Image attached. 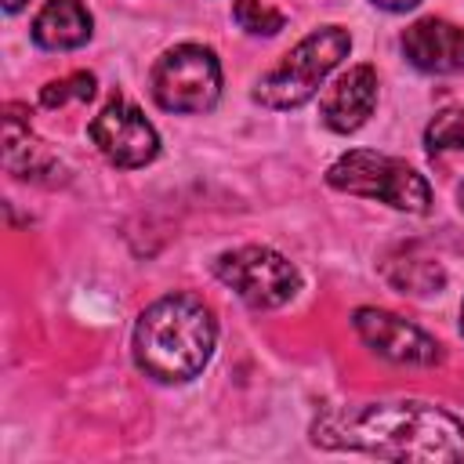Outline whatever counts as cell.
I'll use <instances>...</instances> for the list:
<instances>
[{
    "instance_id": "obj_1",
    "label": "cell",
    "mask_w": 464,
    "mask_h": 464,
    "mask_svg": "<svg viewBox=\"0 0 464 464\" xmlns=\"http://www.w3.org/2000/svg\"><path fill=\"white\" fill-rule=\"evenodd\" d=\"M312 439L326 450H362L388 460H464V424L431 402L330 406Z\"/></svg>"
},
{
    "instance_id": "obj_2",
    "label": "cell",
    "mask_w": 464,
    "mask_h": 464,
    "mask_svg": "<svg viewBox=\"0 0 464 464\" xmlns=\"http://www.w3.org/2000/svg\"><path fill=\"white\" fill-rule=\"evenodd\" d=\"M214 337V312L196 294H167L138 315L134 362L156 381H188L207 366Z\"/></svg>"
},
{
    "instance_id": "obj_3",
    "label": "cell",
    "mask_w": 464,
    "mask_h": 464,
    "mask_svg": "<svg viewBox=\"0 0 464 464\" xmlns=\"http://www.w3.org/2000/svg\"><path fill=\"white\" fill-rule=\"evenodd\" d=\"M352 36L341 25H323L315 33H308L294 51L283 54V62L276 69H268L254 91V98L268 109H297L304 105L319 83L326 80V72L348 54Z\"/></svg>"
},
{
    "instance_id": "obj_4",
    "label": "cell",
    "mask_w": 464,
    "mask_h": 464,
    "mask_svg": "<svg viewBox=\"0 0 464 464\" xmlns=\"http://www.w3.org/2000/svg\"><path fill=\"white\" fill-rule=\"evenodd\" d=\"M326 181L337 192L381 199V203H388L395 210H410V214H424L431 207V188L410 163L384 156V152H370V149L344 152L326 170Z\"/></svg>"
},
{
    "instance_id": "obj_5",
    "label": "cell",
    "mask_w": 464,
    "mask_h": 464,
    "mask_svg": "<svg viewBox=\"0 0 464 464\" xmlns=\"http://www.w3.org/2000/svg\"><path fill=\"white\" fill-rule=\"evenodd\" d=\"M149 87L167 112H207L221 94V65L210 47L178 44L152 65Z\"/></svg>"
},
{
    "instance_id": "obj_6",
    "label": "cell",
    "mask_w": 464,
    "mask_h": 464,
    "mask_svg": "<svg viewBox=\"0 0 464 464\" xmlns=\"http://www.w3.org/2000/svg\"><path fill=\"white\" fill-rule=\"evenodd\" d=\"M214 272L225 286H232L250 308L265 312V308H279L286 304L294 294H297V268L268 250V246H236V250H225L218 261H214Z\"/></svg>"
},
{
    "instance_id": "obj_7",
    "label": "cell",
    "mask_w": 464,
    "mask_h": 464,
    "mask_svg": "<svg viewBox=\"0 0 464 464\" xmlns=\"http://www.w3.org/2000/svg\"><path fill=\"white\" fill-rule=\"evenodd\" d=\"M91 141L98 145V152L123 170L145 167L156 160L160 152V138L152 130V123L141 116V109H134L127 98L112 94L105 102V109L94 116L91 123Z\"/></svg>"
},
{
    "instance_id": "obj_8",
    "label": "cell",
    "mask_w": 464,
    "mask_h": 464,
    "mask_svg": "<svg viewBox=\"0 0 464 464\" xmlns=\"http://www.w3.org/2000/svg\"><path fill=\"white\" fill-rule=\"evenodd\" d=\"M355 330L366 341V348H373L377 355L392 359V362H410V366H435L442 359V348L431 334H424L420 326H413L402 315L381 312V308H359L355 312Z\"/></svg>"
},
{
    "instance_id": "obj_9",
    "label": "cell",
    "mask_w": 464,
    "mask_h": 464,
    "mask_svg": "<svg viewBox=\"0 0 464 464\" xmlns=\"http://www.w3.org/2000/svg\"><path fill=\"white\" fill-rule=\"evenodd\" d=\"M406 58L424 72H464V29L446 18H420L402 33Z\"/></svg>"
},
{
    "instance_id": "obj_10",
    "label": "cell",
    "mask_w": 464,
    "mask_h": 464,
    "mask_svg": "<svg viewBox=\"0 0 464 464\" xmlns=\"http://www.w3.org/2000/svg\"><path fill=\"white\" fill-rule=\"evenodd\" d=\"M373 102H377V72L370 65H355L326 91V98L319 102V112L330 130L348 134L370 120Z\"/></svg>"
},
{
    "instance_id": "obj_11",
    "label": "cell",
    "mask_w": 464,
    "mask_h": 464,
    "mask_svg": "<svg viewBox=\"0 0 464 464\" xmlns=\"http://www.w3.org/2000/svg\"><path fill=\"white\" fill-rule=\"evenodd\" d=\"M4 167L33 181H44L47 174L58 170V156L29 130V120L22 116L18 105L4 109Z\"/></svg>"
},
{
    "instance_id": "obj_12",
    "label": "cell",
    "mask_w": 464,
    "mask_h": 464,
    "mask_svg": "<svg viewBox=\"0 0 464 464\" xmlns=\"http://www.w3.org/2000/svg\"><path fill=\"white\" fill-rule=\"evenodd\" d=\"M91 36V11L83 0H47L33 22V40L47 51H69L87 44Z\"/></svg>"
},
{
    "instance_id": "obj_13",
    "label": "cell",
    "mask_w": 464,
    "mask_h": 464,
    "mask_svg": "<svg viewBox=\"0 0 464 464\" xmlns=\"http://www.w3.org/2000/svg\"><path fill=\"white\" fill-rule=\"evenodd\" d=\"M381 272H384V279H388L399 294H413V297L439 294V290L446 286L442 265H439L431 254L417 250V246H399V250H392V254L384 257Z\"/></svg>"
},
{
    "instance_id": "obj_14",
    "label": "cell",
    "mask_w": 464,
    "mask_h": 464,
    "mask_svg": "<svg viewBox=\"0 0 464 464\" xmlns=\"http://www.w3.org/2000/svg\"><path fill=\"white\" fill-rule=\"evenodd\" d=\"M428 152H464V109H446L439 112L428 130H424Z\"/></svg>"
},
{
    "instance_id": "obj_15",
    "label": "cell",
    "mask_w": 464,
    "mask_h": 464,
    "mask_svg": "<svg viewBox=\"0 0 464 464\" xmlns=\"http://www.w3.org/2000/svg\"><path fill=\"white\" fill-rule=\"evenodd\" d=\"M232 18L246 29V33H257V36H276L283 29V11L261 4V0H236L232 4Z\"/></svg>"
},
{
    "instance_id": "obj_16",
    "label": "cell",
    "mask_w": 464,
    "mask_h": 464,
    "mask_svg": "<svg viewBox=\"0 0 464 464\" xmlns=\"http://www.w3.org/2000/svg\"><path fill=\"white\" fill-rule=\"evenodd\" d=\"M91 98H94V76L91 72H72V76L51 80L40 91V102L47 109H62L65 102H91Z\"/></svg>"
},
{
    "instance_id": "obj_17",
    "label": "cell",
    "mask_w": 464,
    "mask_h": 464,
    "mask_svg": "<svg viewBox=\"0 0 464 464\" xmlns=\"http://www.w3.org/2000/svg\"><path fill=\"white\" fill-rule=\"evenodd\" d=\"M377 7H384V11H410L417 0H373Z\"/></svg>"
},
{
    "instance_id": "obj_18",
    "label": "cell",
    "mask_w": 464,
    "mask_h": 464,
    "mask_svg": "<svg viewBox=\"0 0 464 464\" xmlns=\"http://www.w3.org/2000/svg\"><path fill=\"white\" fill-rule=\"evenodd\" d=\"M22 4H25V0H4V7H7V11H18Z\"/></svg>"
},
{
    "instance_id": "obj_19",
    "label": "cell",
    "mask_w": 464,
    "mask_h": 464,
    "mask_svg": "<svg viewBox=\"0 0 464 464\" xmlns=\"http://www.w3.org/2000/svg\"><path fill=\"white\" fill-rule=\"evenodd\" d=\"M457 203H460V210H464V181H460V188H457Z\"/></svg>"
},
{
    "instance_id": "obj_20",
    "label": "cell",
    "mask_w": 464,
    "mask_h": 464,
    "mask_svg": "<svg viewBox=\"0 0 464 464\" xmlns=\"http://www.w3.org/2000/svg\"><path fill=\"white\" fill-rule=\"evenodd\" d=\"M460 326H464V308H460Z\"/></svg>"
}]
</instances>
